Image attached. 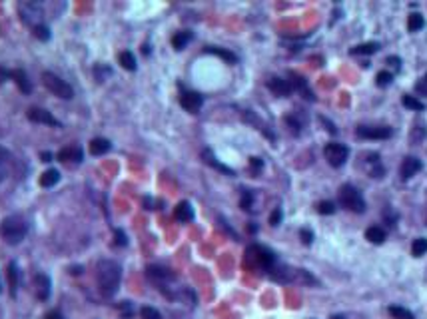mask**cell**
Listing matches in <instances>:
<instances>
[{"label":"cell","mask_w":427,"mask_h":319,"mask_svg":"<svg viewBox=\"0 0 427 319\" xmlns=\"http://www.w3.org/2000/svg\"><path fill=\"white\" fill-rule=\"evenodd\" d=\"M120 279H122V269L116 262L112 260H102L96 266V281H98V289L104 297H112L118 287H120Z\"/></svg>","instance_id":"6da1fadb"},{"label":"cell","mask_w":427,"mask_h":319,"mask_svg":"<svg viewBox=\"0 0 427 319\" xmlns=\"http://www.w3.org/2000/svg\"><path fill=\"white\" fill-rule=\"evenodd\" d=\"M26 233H28V223L20 215H8L0 223V237L10 246L20 244L26 237Z\"/></svg>","instance_id":"7a4b0ae2"},{"label":"cell","mask_w":427,"mask_h":319,"mask_svg":"<svg viewBox=\"0 0 427 319\" xmlns=\"http://www.w3.org/2000/svg\"><path fill=\"white\" fill-rule=\"evenodd\" d=\"M337 200H339V206L345 208V210H349V212H353V213L366 212V200H364V196L360 194L358 188H353V186H349V184H345V186L339 188Z\"/></svg>","instance_id":"3957f363"},{"label":"cell","mask_w":427,"mask_h":319,"mask_svg":"<svg viewBox=\"0 0 427 319\" xmlns=\"http://www.w3.org/2000/svg\"><path fill=\"white\" fill-rule=\"evenodd\" d=\"M246 256H248V264H250V266L260 267V269H264V271H269L271 267L275 266V256H273V252H269V250L264 248V246H250L248 252H246Z\"/></svg>","instance_id":"277c9868"},{"label":"cell","mask_w":427,"mask_h":319,"mask_svg":"<svg viewBox=\"0 0 427 319\" xmlns=\"http://www.w3.org/2000/svg\"><path fill=\"white\" fill-rule=\"evenodd\" d=\"M42 82H44V86L52 92L54 96H58V98H62V100H72V98H74L72 86H70L66 80H62L60 76H56L54 72H44V74H42Z\"/></svg>","instance_id":"5b68a950"},{"label":"cell","mask_w":427,"mask_h":319,"mask_svg":"<svg viewBox=\"0 0 427 319\" xmlns=\"http://www.w3.org/2000/svg\"><path fill=\"white\" fill-rule=\"evenodd\" d=\"M18 12H20V18H22L24 24H28L32 28L42 24V8H40V4H36V2H20L18 4Z\"/></svg>","instance_id":"8992f818"},{"label":"cell","mask_w":427,"mask_h":319,"mask_svg":"<svg viewBox=\"0 0 427 319\" xmlns=\"http://www.w3.org/2000/svg\"><path fill=\"white\" fill-rule=\"evenodd\" d=\"M323 156L325 160L329 162V166H333V168H339V166H343L345 162H347V156H349V150L343 146V144H327L325 148H323Z\"/></svg>","instance_id":"52a82bcc"},{"label":"cell","mask_w":427,"mask_h":319,"mask_svg":"<svg viewBox=\"0 0 427 319\" xmlns=\"http://www.w3.org/2000/svg\"><path fill=\"white\" fill-rule=\"evenodd\" d=\"M393 130L389 126H360L358 128V136L366 138V140H387L391 138Z\"/></svg>","instance_id":"ba28073f"},{"label":"cell","mask_w":427,"mask_h":319,"mask_svg":"<svg viewBox=\"0 0 427 319\" xmlns=\"http://www.w3.org/2000/svg\"><path fill=\"white\" fill-rule=\"evenodd\" d=\"M26 116H28V120H30V122H36V124H46V126L60 128V122L54 118L48 110H44V108H30V110L26 112Z\"/></svg>","instance_id":"9c48e42d"},{"label":"cell","mask_w":427,"mask_h":319,"mask_svg":"<svg viewBox=\"0 0 427 319\" xmlns=\"http://www.w3.org/2000/svg\"><path fill=\"white\" fill-rule=\"evenodd\" d=\"M202 104H204V98H202V94H198V92L186 90V92H182V96H180V106L184 108L186 112L196 114V112L202 108Z\"/></svg>","instance_id":"30bf717a"},{"label":"cell","mask_w":427,"mask_h":319,"mask_svg":"<svg viewBox=\"0 0 427 319\" xmlns=\"http://www.w3.org/2000/svg\"><path fill=\"white\" fill-rule=\"evenodd\" d=\"M423 168V164H421V160L419 158H413V156H407V158L401 162V168H399V176H401V180H409V178H413L419 170Z\"/></svg>","instance_id":"8fae6325"},{"label":"cell","mask_w":427,"mask_h":319,"mask_svg":"<svg viewBox=\"0 0 427 319\" xmlns=\"http://www.w3.org/2000/svg\"><path fill=\"white\" fill-rule=\"evenodd\" d=\"M267 88H269L275 96L286 98V96H290V94H292L294 84H292L290 80H283V78H269V80H267Z\"/></svg>","instance_id":"7c38bea8"},{"label":"cell","mask_w":427,"mask_h":319,"mask_svg":"<svg viewBox=\"0 0 427 319\" xmlns=\"http://www.w3.org/2000/svg\"><path fill=\"white\" fill-rule=\"evenodd\" d=\"M34 293H36V297L40 301L48 299V295H50V279H48V275H44V273H36L34 275Z\"/></svg>","instance_id":"4fadbf2b"},{"label":"cell","mask_w":427,"mask_h":319,"mask_svg":"<svg viewBox=\"0 0 427 319\" xmlns=\"http://www.w3.org/2000/svg\"><path fill=\"white\" fill-rule=\"evenodd\" d=\"M58 160L66 162V164H78V162H82V150L78 146H66L58 152Z\"/></svg>","instance_id":"5bb4252c"},{"label":"cell","mask_w":427,"mask_h":319,"mask_svg":"<svg viewBox=\"0 0 427 319\" xmlns=\"http://www.w3.org/2000/svg\"><path fill=\"white\" fill-rule=\"evenodd\" d=\"M8 287H10V295L14 297L16 295V289H18V281H20V271H18V266L14 262L8 264Z\"/></svg>","instance_id":"9a60e30c"},{"label":"cell","mask_w":427,"mask_h":319,"mask_svg":"<svg viewBox=\"0 0 427 319\" xmlns=\"http://www.w3.org/2000/svg\"><path fill=\"white\" fill-rule=\"evenodd\" d=\"M174 215H176V219L178 221H192L194 219V210H192V206L188 204V202H180L178 206H176V210H174Z\"/></svg>","instance_id":"2e32d148"},{"label":"cell","mask_w":427,"mask_h":319,"mask_svg":"<svg viewBox=\"0 0 427 319\" xmlns=\"http://www.w3.org/2000/svg\"><path fill=\"white\" fill-rule=\"evenodd\" d=\"M110 148H112V144L108 142L106 138H94L90 142V154L92 156H104V154L110 152Z\"/></svg>","instance_id":"e0dca14e"},{"label":"cell","mask_w":427,"mask_h":319,"mask_svg":"<svg viewBox=\"0 0 427 319\" xmlns=\"http://www.w3.org/2000/svg\"><path fill=\"white\" fill-rule=\"evenodd\" d=\"M10 78L18 84V88H20L24 94H30L32 84L28 82V76H26V72H24V70H12V76H10Z\"/></svg>","instance_id":"ac0fdd59"},{"label":"cell","mask_w":427,"mask_h":319,"mask_svg":"<svg viewBox=\"0 0 427 319\" xmlns=\"http://www.w3.org/2000/svg\"><path fill=\"white\" fill-rule=\"evenodd\" d=\"M58 182H60V172L54 170V168L46 170V172L40 176V186H42V188H52V186H56Z\"/></svg>","instance_id":"d6986e66"},{"label":"cell","mask_w":427,"mask_h":319,"mask_svg":"<svg viewBox=\"0 0 427 319\" xmlns=\"http://www.w3.org/2000/svg\"><path fill=\"white\" fill-rule=\"evenodd\" d=\"M190 40H192V32H190V30H182V32H176V34H174L172 46H174L176 50H184L186 44H188Z\"/></svg>","instance_id":"ffe728a7"},{"label":"cell","mask_w":427,"mask_h":319,"mask_svg":"<svg viewBox=\"0 0 427 319\" xmlns=\"http://www.w3.org/2000/svg\"><path fill=\"white\" fill-rule=\"evenodd\" d=\"M118 62L122 64V68H124V70H130V72H134V70H136V58H134V54L128 52V50H124V52L118 54Z\"/></svg>","instance_id":"44dd1931"},{"label":"cell","mask_w":427,"mask_h":319,"mask_svg":"<svg viewBox=\"0 0 427 319\" xmlns=\"http://www.w3.org/2000/svg\"><path fill=\"white\" fill-rule=\"evenodd\" d=\"M202 158H204V162H206V164H210V166H214L216 170H220V172H224V174H228V176H232V174H234L230 168H226L224 164H220L218 160L214 158V154L210 152V150H204V152H202Z\"/></svg>","instance_id":"7402d4cb"},{"label":"cell","mask_w":427,"mask_h":319,"mask_svg":"<svg viewBox=\"0 0 427 319\" xmlns=\"http://www.w3.org/2000/svg\"><path fill=\"white\" fill-rule=\"evenodd\" d=\"M366 237H368L372 244H383V242H385V231H383L379 225H372V227H368Z\"/></svg>","instance_id":"603a6c76"},{"label":"cell","mask_w":427,"mask_h":319,"mask_svg":"<svg viewBox=\"0 0 427 319\" xmlns=\"http://www.w3.org/2000/svg\"><path fill=\"white\" fill-rule=\"evenodd\" d=\"M387 311H389V315H391L393 319H415V315H413L409 309L399 307V305H391Z\"/></svg>","instance_id":"cb8c5ba5"},{"label":"cell","mask_w":427,"mask_h":319,"mask_svg":"<svg viewBox=\"0 0 427 319\" xmlns=\"http://www.w3.org/2000/svg\"><path fill=\"white\" fill-rule=\"evenodd\" d=\"M425 26V20H423V16L421 14H409V20H407V28H409V32H417V30H421Z\"/></svg>","instance_id":"d4e9b609"},{"label":"cell","mask_w":427,"mask_h":319,"mask_svg":"<svg viewBox=\"0 0 427 319\" xmlns=\"http://www.w3.org/2000/svg\"><path fill=\"white\" fill-rule=\"evenodd\" d=\"M379 50V44L377 42H366V44H360L355 48H351V54L353 56H360V54H375Z\"/></svg>","instance_id":"484cf974"},{"label":"cell","mask_w":427,"mask_h":319,"mask_svg":"<svg viewBox=\"0 0 427 319\" xmlns=\"http://www.w3.org/2000/svg\"><path fill=\"white\" fill-rule=\"evenodd\" d=\"M401 104L405 108H409V110H415V112H421V110L425 108V104H423L421 100H417L415 96H409V94H405V96L401 98Z\"/></svg>","instance_id":"4316f807"},{"label":"cell","mask_w":427,"mask_h":319,"mask_svg":"<svg viewBox=\"0 0 427 319\" xmlns=\"http://www.w3.org/2000/svg\"><path fill=\"white\" fill-rule=\"evenodd\" d=\"M411 254H413L415 258L425 256L427 254V240L425 237H417V240H413V244H411Z\"/></svg>","instance_id":"83f0119b"},{"label":"cell","mask_w":427,"mask_h":319,"mask_svg":"<svg viewBox=\"0 0 427 319\" xmlns=\"http://www.w3.org/2000/svg\"><path fill=\"white\" fill-rule=\"evenodd\" d=\"M368 164H370L368 170H370V176H372V178H381V176H383V168H381V164H379V156H375L374 154Z\"/></svg>","instance_id":"f1b7e54d"},{"label":"cell","mask_w":427,"mask_h":319,"mask_svg":"<svg viewBox=\"0 0 427 319\" xmlns=\"http://www.w3.org/2000/svg\"><path fill=\"white\" fill-rule=\"evenodd\" d=\"M246 120H248V122H252V124H256V126H258V128H260V130H262L264 134H266V136H267V138H269V140H273V138H275V136H273V134H271V132L267 130V126H266V124H262V122H260V118H258V116H254L252 112H250V114L246 112Z\"/></svg>","instance_id":"f546056e"},{"label":"cell","mask_w":427,"mask_h":319,"mask_svg":"<svg viewBox=\"0 0 427 319\" xmlns=\"http://www.w3.org/2000/svg\"><path fill=\"white\" fill-rule=\"evenodd\" d=\"M32 32H34V36L38 38V40H50V30H48V26H44V24H40V26H36V28H32Z\"/></svg>","instance_id":"4dcf8cb0"},{"label":"cell","mask_w":427,"mask_h":319,"mask_svg":"<svg viewBox=\"0 0 427 319\" xmlns=\"http://www.w3.org/2000/svg\"><path fill=\"white\" fill-rule=\"evenodd\" d=\"M10 152L6 150V148H2L0 146V174H4L6 172V168H8V164H10Z\"/></svg>","instance_id":"1f68e13d"},{"label":"cell","mask_w":427,"mask_h":319,"mask_svg":"<svg viewBox=\"0 0 427 319\" xmlns=\"http://www.w3.org/2000/svg\"><path fill=\"white\" fill-rule=\"evenodd\" d=\"M391 80H393V74H389V72H379V74H377V78H375L377 86H381V88L389 86V84H391Z\"/></svg>","instance_id":"d6a6232c"},{"label":"cell","mask_w":427,"mask_h":319,"mask_svg":"<svg viewBox=\"0 0 427 319\" xmlns=\"http://www.w3.org/2000/svg\"><path fill=\"white\" fill-rule=\"evenodd\" d=\"M140 315H142V319H162L160 311L154 309V307H142Z\"/></svg>","instance_id":"836d02e7"},{"label":"cell","mask_w":427,"mask_h":319,"mask_svg":"<svg viewBox=\"0 0 427 319\" xmlns=\"http://www.w3.org/2000/svg\"><path fill=\"white\" fill-rule=\"evenodd\" d=\"M206 52L210 54H218V56H222V58H226L228 62H236V56L232 52H228V50H220V48H206Z\"/></svg>","instance_id":"e575fe53"},{"label":"cell","mask_w":427,"mask_h":319,"mask_svg":"<svg viewBox=\"0 0 427 319\" xmlns=\"http://www.w3.org/2000/svg\"><path fill=\"white\" fill-rule=\"evenodd\" d=\"M318 212L323 213V215H327V213H333V212H335V206H333L331 202H320V206H318Z\"/></svg>","instance_id":"d590c367"},{"label":"cell","mask_w":427,"mask_h":319,"mask_svg":"<svg viewBox=\"0 0 427 319\" xmlns=\"http://www.w3.org/2000/svg\"><path fill=\"white\" fill-rule=\"evenodd\" d=\"M252 202H254V196H252L250 192H244V194H242V208H244V210H250V208H252Z\"/></svg>","instance_id":"8d00e7d4"},{"label":"cell","mask_w":427,"mask_h":319,"mask_svg":"<svg viewBox=\"0 0 427 319\" xmlns=\"http://www.w3.org/2000/svg\"><path fill=\"white\" fill-rule=\"evenodd\" d=\"M423 136H425V128L423 126H415V130H413V136H411V140L413 142H419V140H423Z\"/></svg>","instance_id":"74e56055"},{"label":"cell","mask_w":427,"mask_h":319,"mask_svg":"<svg viewBox=\"0 0 427 319\" xmlns=\"http://www.w3.org/2000/svg\"><path fill=\"white\" fill-rule=\"evenodd\" d=\"M279 219H281V210L277 208L275 212L271 213V217H269V223H271V225H277V223H279Z\"/></svg>","instance_id":"f35d334b"},{"label":"cell","mask_w":427,"mask_h":319,"mask_svg":"<svg viewBox=\"0 0 427 319\" xmlns=\"http://www.w3.org/2000/svg\"><path fill=\"white\" fill-rule=\"evenodd\" d=\"M114 233H116V244H118V246H126V235H124V231L116 229Z\"/></svg>","instance_id":"ab89813d"},{"label":"cell","mask_w":427,"mask_h":319,"mask_svg":"<svg viewBox=\"0 0 427 319\" xmlns=\"http://www.w3.org/2000/svg\"><path fill=\"white\" fill-rule=\"evenodd\" d=\"M302 240H304V244H312L314 233H312V231H308V229H302Z\"/></svg>","instance_id":"60d3db41"},{"label":"cell","mask_w":427,"mask_h":319,"mask_svg":"<svg viewBox=\"0 0 427 319\" xmlns=\"http://www.w3.org/2000/svg\"><path fill=\"white\" fill-rule=\"evenodd\" d=\"M10 76H12V72H10V70H6V68H2V66H0V84H2V82H6V80H8V78H10Z\"/></svg>","instance_id":"b9f144b4"},{"label":"cell","mask_w":427,"mask_h":319,"mask_svg":"<svg viewBox=\"0 0 427 319\" xmlns=\"http://www.w3.org/2000/svg\"><path fill=\"white\" fill-rule=\"evenodd\" d=\"M44 319H64V317H62L60 311H48V313L44 315Z\"/></svg>","instance_id":"7bdbcfd3"},{"label":"cell","mask_w":427,"mask_h":319,"mask_svg":"<svg viewBox=\"0 0 427 319\" xmlns=\"http://www.w3.org/2000/svg\"><path fill=\"white\" fill-rule=\"evenodd\" d=\"M250 164H252L254 168H258V170L262 168V160H260V158H250Z\"/></svg>","instance_id":"ee69618b"},{"label":"cell","mask_w":427,"mask_h":319,"mask_svg":"<svg viewBox=\"0 0 427 319\" xmlns=\"http://www.w3.org/2000/svg\"><path fill=\"white\" fill-rule=\"evenodd\" d=\"M387 64H391V66H395V68H399V58H387Z\"/></svg>","instance_id":"f6af8a7d"},{"label":"cell","mask_w":427,"mask_h":319,"mask_svg":"<svg viewBox=\"0 0 427 319\" xmlns=\"http://www.w3.org/2000/svg\"><path fill=\"white\" fill-rule=\"evenodd\" d=\"M50 160H52V154H50V152H44V154H42V162H50Z\"/></svg>","instance_id":"bcb514c9"},{"label":"cell","mask_w":427,"mask_h":319,"mask_svg":"<svg viewBox=\"0 0 427 319\" xmlns=\"http://www.w3.org/2000/svg\"><path fill=\"white\" fill-rule=\"evenodd\" d=\"M72 273H74V275H78V273H82V267H72Z\"/></svg>","instance_id":"7dc6e473"},{"label":"cell","mask_w":427,"mask_h":319,"mask_svg":"<svg viewBox=\"0 0 427 319\" xmlns=\"http://www.w3.org/2000/svg\"><path fill=\"white\" fill-rule=\"evenodd\" d=\"M331 319H345V317H343V315H333Z\"/></svg>","instance_id":"c3c4849f"},{"label":"cell","mask_w":427,"mask_h":319,"mask_svg":"<svg viewBox=\"0 0 427 319\" xmlns=\"http://www.w3.org/2000/svg\"><path fill=\"white\" fill-rule=\"evenodd\" d=\"M425 80H427V76H425Z\"/></svg>","instance_id":"681fc988"},{"label":"cell","mask_w":427,"mask_h":319,"mask_svg":"<svg viewBox=\"0 0 427 319\" xmlns=\"http://www.w3.org/2000/svg\"><path fill=\"white\" fill-rule=\"evenodd\" d=\"M0 289H2V287H0Z\"/></svg>","instance_id":"f907efd6"}]
</instances>
